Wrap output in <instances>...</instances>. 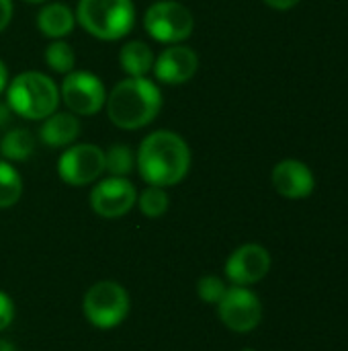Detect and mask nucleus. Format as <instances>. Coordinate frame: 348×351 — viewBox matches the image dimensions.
Listing matches in <instances>:
<instances>
[{"instance_id":"5701e85b","label":"nucleus","mask_w":348,"mask_h":351,"mask_svg":"<svg viewBox=\"0 0 348 351\" xmlns=\"http://www.w3.org/2000/svg\"><path fill=\"white\" fill-rule=\"evenodd\" d=\"M12 321H14V304L8 294L0 292V333L8 329Z\"/></svg>"},{"instance_id":"423d86ee","label":"nucleus","mask_w":348,"mask_h":351,"mask_svg":"<svg viewBox=\"0 0 348 351\" xmlns=\"http://www.w3.org/2000/svg\"><path fill=\"white\" fill-rule=\"evenodd\" d=\"M88 323L96 329H113L129 315V294L117 282H96L82 300Z\"/></svg>"},{"instance_id":"b1692460","label":"nucleus","mask_w":348,"mask_h":351,"mask_svg":"<svg viewBox=\"0 0 348 351\" xmlns=\"http://www.w3.org/2000/svg\"><path fill=\"white\" fill-rule=\"evenodd\" d=\"M12 12H14L12 0H0V33L6 31V27L10 25Z\"/></svg>"},{"instance_id":"2eb2a0df","label":"nucleus","mask_w":348,"mask_h":351,"mask_svg":"<svg viewBox=\"0 0 348 351\" xmlns=\"http://www.w3.org/2000/svg\"><path fill=\"white\" fill-rule=\"evenodd\" d=\"M76 12L64 2H45L37 12V29L49 41L66 39L76 27Z\"/></svg>"},{"instance_id":"1a4fd4ad","label":"nucleus","mask_w":348,"mask_h":351,"mask_svg":"<svg viewBox=\"0 0 348 351\" xmlns=\"http://www.w3.org/2000/svg\"><path fill=\"white\" fill-rule=\"evenodd\" d=\"M217 315L230 331L248 333L260 325L263 304L252 290L244 286H232L217 302Z\"/></svg>"},{"instance_id":"f3484780","label":"nucleus","mask_w":348,"mask_h":351,"mask_svg":"<svg viewBox=\"0 0 348 351\" xmlns=\"http://www.w3.org/2000/svg\"><path fill=\"white\" fill-rule=\"evenodd\" d=\"M35 150V138L27 128L8 130L0 138V156L8 162H23Z\"/></svg>"},{"instance_id":"4be33fe9","label":"nucleus","mask_w":348,"mask_h":351,"mask_svg":"<svg viewBox=\"0 0 348 351\" xmlns=\"http://www.w3.org/2000/svg\"><path fill=\"white\" fill-rule=\"evenodd\" d=\"M226 290H228V286H226L224 280L217 278V276H203V278L197 282V294H199V298H201L203 302H207V304H217V302L224 298Z\"/></svg>"},{"instance_id":"bb28decb","label":"nucleus","mask_w":348,"mask_h":351,"mask_svg":"<svg viewBox=\"0 0 348 351\" xmlns=\"http://www.w3.org/2000/svg\"><path fill=\"white\" fill-rule=\"evenodd\" d=\"M10 113H12V111H10V107H8L6 103H4V105H0V125H2V123H6V121L10 119Z\"/></svg>"},{"instance_id":"f257e3e1","label":"nucleus","mask_w":348,"mask_h":351,"mask_svg":"<svg viewBox=\"0 0 348 351\" xmlns=\"http://www.w3.org/2000/svg\"><path fill=\"white\" fill-rule=\"evenodd\" d=\"M193 154L187 140L172 130L148 134L135 150V169L148 185L174 187L191 171Z\"/></svg>"},{"instance_id":"6e6552de","label":"nucleus","mask_w":348,"mask_h":351,"mask_svg":"<svg viewBox=\"0 0 348 351\" xmlns=\"http://www.w3.org/2000/svg\"><path fill=\"white\" fill-rule=\"evenodd\" d=\"M105 173V150L92 142H74L57 160V175L66 185L84 187Z\"/></svg>"},{"instance_id":"a211bd4d","label":"nucleus","mask_w":348,"mask_h":351,"mask_svg":"<svg viewBox=\"0 0 348 351\" xmlns=\"http://www.w3.org/2000/svg\"><path fill=\"white\" fill-rule=\"evenodd\" d=\"M43 60L47 64V68L55 74H70L72 70H76V51L74 47L66 41V39H53L47 43L45 51H43Z\"/></svg>"},{"instance_id":"a878e982","label":"nucleus","mask_w":348,"mask_h":351,"mask_svg":"<svg viewBox=\"0 0 348 351\" xmlns=\"http://www.w3.org/2000/svg\"><path fill=\"white\" fill-rule=\"evenodd\" d=\"M8 68H6V64L0 60V95L6 90V86H8Z\"/></svg>"},{"instance_id":"6ab92c4d","label":"nucleus","mask_w":348,"mask_h":351,"mask_svg":"<svg viewBox=\"0 0 348 351\" xmlns=\"http://www.w3.org/2000/svg\"><path fill=\"white\" fill-rule=\"evenodd\" d=\"M23 195V177L12 162L0 158V210L12 208Z\"/></svg>"},{"instance_id":"f8f14e48","label":"nucleus","mask_w":348,"mask_h":351,"mask_svg":"<svg viewBox=\"0 0 348 351\" xmlns=\"http://www.w3.org/2000/svg\"><path fill=\"white\" fill-rule=\"evenodd\" d=\"M271 271V255L265 247L248 243L238 247L226 261V278L232 286H252Z\"/></svg>"},{"instance_id":"ddd939ff","label":"nucleus","mask_w":348,"mask_h":351,"mask_svg":"<svg viewBox=\"0 0 348 351\" xmlns=\"http://www.w3.org/2000/svg\"><path fill=\"white\" fill-rule=\"evenodd\" d=\"M271 181L275 191L285 199H306L316 187L312 169L297 158H285L277 162L271 173Z\"/></svg>"},{"instance_id":"aec40b11","label":"nucleus","mask_w":348,"mask_h":351,"mask_svg":"<svg viewBox=\"0 0 348 351\" xmlns=\"http://www.w3.org/2000/svg\"><path fill=\"white\" fill-rule=\"evenodd\" d=\"M135 169V152L127 144H113L105 150V173L111 177H129Z\"/></svg>"},{"instance_id":"20e7f679","label":"nucleus","mask_w":348,"mask_h":351,"mask_svg":"<svg viewBox=\"0 0 348 351\" xmlns=\"http://www.w3.org/2000/svg\"><path fill=\"white\" fill-rule=\"evenodd\" d=\"M76 23L98 41H119L135 27L133 0H78Z\"/></svg>"},{"instance_id":"cd10ccee","label":"nucleus","mask_w":348,"mask_h":351,"mask_svg":"<svg viewBox=\"0 0 348 351\" xmlns=\"http://www.w3.org/2000/svg\"><path fill=\"white\" fill-rule=\"evenodd\" d=\"M0 351H16V350H14V346H12L10 341H6V339H0Z\"/></svg>"},{"instance_id":"9d476101","label":"nucleus","mask_w":348,"mask_h":351,"mask_svg":"<svg viewBox=\"0 0 348 351\" xmlns=\"http://www.w3.org/2000/svg\"><path fill=\"white\" fill-rule=\"evenodd\" d=\"M137 189L127 177H105L90 191V208L101 218H121L133 210Z\"/></svg>"},{"instance_id":"f03ea898","label":"nucleus","mask_w":348,"mask_h":351,"mask_svg":"<svg viewBox=\"0 0 348 351\" xmlns=\"http://www.w3.org/2000/svg\"><path fill=\"white\" fill-rule=\"evenodd\" d=\"M160 109L162 90L148 76H125L107 93L105 101L107 117L119 130H142L158 117Z\"/></svg>"},{"instance_id":"0eeeda50","label":"nucleus","mask_w":348,"mask_h":351,"mask_svg":"<svg viewBox=\"0 0 348 351\" xmlns=\"http://www.w3.org/2000/svg\"><path fill=\"white\" fill-rule=\"evenodd\" d=\"M59 101L78 117H92L105 109L107 88L103 80L88 70H72L59 84Z\"/></svg>"},{"instance_id":"412c9836","label":"nucleus","mask_w":348,"mask_h":351,"mask_svg":"<svg viewBox=\"0 0 348 351\" xmlns=\"http://www.w3.org/2000/svg\"><path fill=\"white\" fill-rule=\"evenodd\" d=\"M137 208L146 218H160L166 214L170 206V197L164 187L148 185L142 193H137Z\"/></svg>"},{"instance_id":"39448f33","label":"nucleus","mask_w":348,"mask_h":351,"mask_svg":"<svg viewBox=\"0 0 348 351\" xmlns=\"http://www.w3.org/2000/svg\"><path fill=\"white\" fill-rule=\"evenodd\" d=\"M146 33L164 45L185 43L195 31V16L183 2L156 0L144 12Z\"/></svg>"},{"instance_id":"393cba45","label":"nucleus","mask_w":348,"mask_h":351,"mask_svg":"<svg viewBox=\"0 0 348 351\" xmlns=\"http://www.w3.org/2000/svg\"><path fill=\"white\" fill-rule=\"evenodd\" d=\"M263 2L267 6L275 8V10H289V8H293V6L299 4V0H263Z\"/></svg>"},{"instance_id":"c85d7f7f","label":"nucleus","mask_w":348,"mask_h":351,"mask_svg":"<svg viewBox=\"0 0 348 351\" xmlns=\"http://www.w3.org/2000/svg\"><path fill=\"white\" fill-rule=\"evenodd\" d=\"M23 2H27V4H45L49 0H23Z\"/></svg>"},{"instance_id":"7ed1b4c3","label":"nucleus","mask_w":348,"mask_h":351,"mask_svg":"<svg viewBox=\"0 0 348 351\" xmlns=\"http://www.w3.org/2000/svg\"><path fill=\"white\" fill-rule=\"evenodd\" d=\"M6 105L29 121H43L59 107V86L51 76L39 70H25L8 80Z\"/></svg>"},{"instance_id":"dca6fc26","label":"nucleus","mask_w":348,"mask_h":351,"mask_svg":"<svg viewBox=\"0 0 348 351\" xmlns=\"http://www.w3.org/2000/svg\"><path fill=\"white\" fill-rule=\"evenodd\" d=\"M154 51L152 47L142 39H129L119 49V66L125 72V76L144 78L152 74L154 68Z\"/></svg>"},{"instance_id":"9b49d317","label":"nucleus","mask_w":348,"mask_h":351,"mask_svg":"<svg viewBox=\"0 0 348 351\" xmlns=\"http://www.w3.org/2000/svg\"><path fill=\"white\" fill-rule=\"evenodd\" d=\"M199 72V56L185 43L166 45L154 60L152 74L166 86H180L195 78Z\"/></svg>"},{"instance_id":"c756f323","label":"nucleus","mask_w":348,"mask_h":351,"mask_svg":"<svg viewBox=\"0 0 348 351\" xmlns=\"http://www.w3.org/2000/svg\"><path fill=\"white\" fill-rule=\"evenodd\" d=\"M242 351H256V350H250V348H246V350H242Z\"/></svg>"},{"instance_id":"4468645a","label":"nucleus","mask_w":348,"mask_h":351,"mask_svg":"<svg viewBox=\"0 0 348 351\" xmlns=\"http://www.w3.org/2000/svg\"><path fill=\"white\" fill-rule=\"evenodd\" d=\"M80 117L70 111H55L41 121L39 140L49 148H68L80 136Z\"/></svg>"}]
</instances>
